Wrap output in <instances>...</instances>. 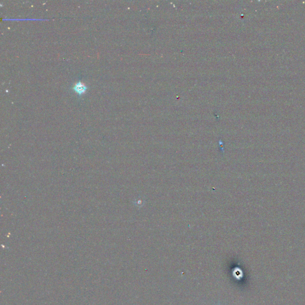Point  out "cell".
I'll list each match as a JSON object with an SVG mask.
<instances>
[{
  "mask_svg": "<svg viewBox=\"0 0 305 305\" xmlns=\"http://www.w3.org/2000/svg\"><path fill=\"white\" fill-rule=\"evenodd\" d=\"M73 90L77 94L82 95L86 93V91L87 90V86L84 83L82 82H78L75 84L73 87Z\"/></svg>",
  "mask_w": 305,
  "mask_h": 305,
  "instance_id": "1",
  "label": "cell"
}]
</instances>
